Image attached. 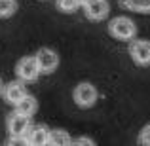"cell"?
I'll return each mask as SVG.
<instances>
[{"mask_svg":"<svg viewBox=\"0 0 150 146\" xmlns=\"http://www.w3.org/2000/svg\"><path fill=\"white\" fill-rule=\"evenodd\" d=\"M17 11V0H0V19H8Z\"/></svg>","mask_w":150,"mask_h":146,"instance_id":"13","label":"cell"},{"mask_svg":"<svg viewBox=\"0 0 150 146\" xmlns=\"http://www.w3.org/2000/svg\"><path fill=\"white\" fill-rule=\"evenodd\" d=\"M6 146H33L27 137H10Z\"/></svg>","mask_w":150,"mask_h":146,"instance_id":"16","label":"cell"},{"mask_svg":"<svg viewBox=\"0 0 150 146\" xmlns=\"http://www.w3.org/2000/svg\"><path fill=\"white\" fill-rule=\"evenodd\" d=\"M106 30L114 40H122V42H131L137 36V25L127 15L112 17L108 21V25H106Z\"/></svg>","mask_w":150,"mask_h":146,"instance_id":"1","label":"cell"},{"mask_svg":"<svg viewBox=\"0 0 150 146\" xmlns=\"http://www.w3.org/2000/svg\"><path fill=\"white\" fill-rule=\"evenodd\" d=\"M34 59L38 63L40 74H53L59 66V55L51 48H40L34 53Z\"/></svg>","mask_w":150,"mask_h":146,"instance_id":"4","label":"cell"},{"mask_svg":"<svg viewBox=\"0 0 150 146\" xmlns=\"http://www.w3.org/2000/svg\"><path fill=\"white\" fill-rule=\"evenodd\" d=\"M55 4L63 13H74L78 8H82V0H57Z\"/></svg>","mask_w":150,"mask_h":146,"instance_id":"14","label":"cell"},{"mask_svg":"<svg viewBox=\"0 0 150 146\" xmlns=\"http://www.w3.org/2000/svg\"><path fill=\"white\" fill-rule=\"evenodd\" d=\"M15 74L23 84H29V82H36L40 76V68H38V63L34 59V55L29 57H21L15 65Z\"/></svg>","mask_w":150,"mask_h":146,"instance_id":"3","label":"cell"},{"mask_svg":"<svg viewBox=\"0 0 150 146\" xmlns=\"http://www.w3.org/2000/svg\"><path fill=\"white\" fill-rule=\"evenodd\" d=\"M50 131L46 125H33L27 133V139L30 140L33 146H48V140H50Z\"/></svg>","mask_w":150,"mask_h":146,"instance_id":"9","label":"cell"},{"mask_svg":"<svg viewBox=\"0 0 150 146\" xmlns=\"http://www.w3.org/2000/svg\"><path fill=\"white\" fill-rule=\"evenodd\" d=\"M36 110H38V101L33 95H27L23 101H19L17 104H15V112L21 114V116H27V118L34 116Z\"/></svg>","mask_w":150,"mask_h":146,"instance_id":"10","label":"cell"},{"mask_svg":"<svg viewBox=\"0 0 150 146\" xmlns=\"http://www.w3.org/2000/svg\"><path fill=\"white\" fill-rule=\"evenodd\" d=\"M84 2H86V0H82V4H84Z\"/></svg>","mask_w":150,"mask_h":146,"instance_id":"19","label":"cell"},{"mask_svg":"<svg viewBox=\"0 0 150 146\" xmlns=\"http://www.w3.org/2000/svg\"><path fill=\"white\" fill-rule=\"evenodd\" d=\"M82 10H84V15L89 21H103L108 15L110 6L106 0H86L82 4Z\"/></svg>","mask_w":150,"mask_h":146,"instance_id":"6","label":"cell"},{"mask_svg":"<svg viewBox=\"0 0 150 146\" xmlns=\"http://www.w3.org/2000/svg\"><path fill=\"white\" fill-rule=\"evenodd\" d=\"M72 146H97V144L89 137H78L76 140H72Z\"/></svg>","mask_w":150,"mask_h":146,"instance_id":"17","label":"cell"},{"mask_svg":"<svg viewBox=\"0 0 150 146\" xmlns=\"http://www.w3.org/2000/svg\"><path fill=\"white\" fill-rule=\"evenodd\" d=\"M137 144L139 146H150V123H146L137 135Z\"/></svg>","mask_w":150,"mask_h":146,"instance_id":"15","label":"cell"},{"mask_svg":"<svg viewBox=\"0 0 150 146\" xmlns=\"http://www.w3.org/2000/svg\"><path fill=\"white\" fill-rule=\"evenodd\" d=\"M120 6L133 13H150V0H120Z\"/></svg>","mask_w":150,"mask_h":146,"instance_id":"11","label":"cell"},{"mask_svg":"<svg viewBox=\"0 0 150 146\" xmlns=\"http://www.w3.org/2000/svg\"><path fill=\"white\" fill-rule=\"evenodd\" d=\"M48 146H72V139L65 129H51Z\"/></svg>","mask_w":150,"mask_h":146,"instance_id":"12","label":"cell"},{"mask_svg":"<svg viewBox=\"0 0 150 146\" xmlns=\"http://www.w3.org/2000/svg\"><path fill=\"white\" fill-rule=\"evenodd\" d=\"M6 127H8L10 137H27V133H29V129L33 125H30V118L21 116L17 112H11L6 120Z\"/></svg>","mask_w":150,"mask_h":146,"instance_id":"7","label":"cell"},{"mask_svg":"<svg viewBox=\"0 0 150 146\" xmlns=\"http://www.w3.org/2000/svg\"><path fill=\"white\" fill-rule=\"evenodd\" d=\"M4 93V84H2V80H0V95Z\"/></svg>","mask_w":150,"mask_h":146,"instance_id":"18","label":"cell"},{"mask_svg":"<svg viewBox=\"0 0 150 146\" xmlns=\"http://www.w3.org/2000/svg\"><path fill=\"white\" fill-rule=\"evenodd\" d=\"M29 93H27V87L21 80H15V82H10V84L4 87V99H6L8 104L15 106L19 101H23Z\"/></svg>","mask_w":150,"mask_h":146,"instance_id":"8","label":"cell"},{"mask_svg":"<svg viewBox=\"0 0 150 146\" xmlns=\"http://www.w3.org/2000/svg\"><path fill=\"white\" fill-rule=\"evenodd\" d=\"M72 99L76 102V106H80V108H91L99 99V91L89 82H80L72 91Z\"/></svg>","mask_w":150,"mask_h":146,"instance_id":"2","label":"cell"},{"mask_svg":"<svg viewBox=\"0 0 150 146\" xmlns=\"http://www.w3.org/2000/svg\"><path fill=\"white\" fill-rule=\"evenodd\" d=\"M127 53L135 65L148 66L150 65V40H131Z\"/></svg>","mask_w":150,"mask_h":146,"instance_id":"5","label":"cell"}]
</instances>
